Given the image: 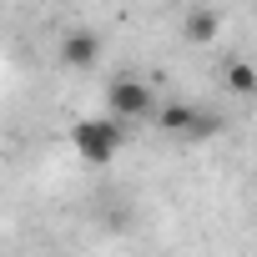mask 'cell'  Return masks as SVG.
I'll return each mask as SVG.
<instances>
[{
  "mask_svg": "<svg viewBox=\"0 0 257 257\" xmlns=\"http://www.w3.org/2000/svg\"><path fill=\"white\" fill-rule=\"evenodd\" d=\"M71 147L86 167H111L126 147V126L111 121V116H86V121L71 126Z\"/></svg>",
  "mask_w": 257,
  "mask_h": 257,
  "instance_id": "cell-1",
  "label": "cell"
},
{
  "mask_svg": "<svg viewBox=\"0 0 257 257\" xmlns=\"http://www.w3.org/2000/svg\"><path fill=\"white\" fill-rule=\"evenodd\" d=\"M106 106H111L106 116L126 126V121H152L162 101H157V91H152L147 81H137V76H116V81L106 86Z\"/></svg>",
  "mask_w": 257,
  "mask_h": 257,
  "instance_id": "cell-2",
  "label": "cell"
},
{
  "mask_svg": "<svg viewBox=\"0 0 257 257\" xmlns=\"http://www.w3.org/2000/svg\"><path fill=\"white\" fill-rule=\"evenodd\" d=\"M222 81L232 96H257V66L252 61H227L222 66Z\"/></svg>",
  "mask_w": 257,
  "mask_h": 257,
  "instance_id": "cell-6",
  "label": "cell"
},
{
  "mask_svg": "<svg viewBox=\"0 0 257 257\" xmlns=\"http://www.w3.org/2000/svg\"><path fill=\"white\" fill-rule=\"evenodd\" d=\"M157 126H162L167 137H187V142H202V137L217 132V121L202 116V111L187 106V101H167V106H157Z\"/></svg>",
  "mask_w": 257,
  "mask_h": 257,
  "instance_id": "cell-3",
  "label": "cell"
},
{
  "mask_svg": "<svg viewBox=\"0 0 257 257\" xmlns=\"http://www.w3.org/2000/svg\"><path fill=\"white\" fill-rule=\"evenodd\" d=\"M182 36H187L192 46H212V41L222 36V11H217V6H192V11L182 16Z\"/></svg>",
  "mask_w": 257,
  "mask_h": 257,
  "instance_id": "cell-5",
  "label": "cell"
},
{
  "mask_svg": "<svg viewBox=\"0 0 257 257\" xmlns=\"http://www.w3.org/2000/svg\"><path fill=\"white\" fill-rule=\"evenodd\" d=\"M56 56H61V66H71V71H96V66H101V36L76 26V31L61 36V51H56Z\"/></svg>",
  "mask_w": 257,
  "mask_h": 257,
  "instance_id": "cell-4",
  "label": "cell"
}]
</instances>
